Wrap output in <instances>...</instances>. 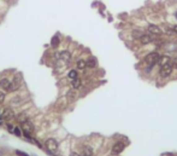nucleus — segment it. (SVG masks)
<instances>
[{"mask_svg":"<svg viewBox=\"0 0 177 156\" xmlns=\"http://www.w3.org/2000/svg\"><path fill=\"white\" fill-rule=\"evenodd\" d=\"M174 32L177 34V25H175V27H174Z\"/></svg>","mask_w":177,"mask_h":156,"instance_id":"obj_28","label":"nucleus"},{"mask_svg":"<svg viewBox=\"0 0 177 156\" xmlns=\"http://www.w3.org/2000/svg\"><path fill=\"white\" fill-rule=\"evenodd\" d=\"M55 57H57L58 59H60L62 62H69V61L71 59V55H70V52H67V51L57 52V53H55Z\"/></svg>","mask_w":177,"mask_h":156,"instance_id":"obj_6","label":"nucleus"},{"mask_svg":"<svg viewBox=\"0 0 177 156\" xmlns=\"http://www.w3.org/2000/svg\"><path fill=\"white\" fill-rule=\"evenodd\" d=\"M175 16H176V18H177V11H176V13H175Z\"/></svg>","mask_w":177,"mask_h":156,"instance_id":"obj_29","label":"nucleus"},{"mask_svg":"<svg viewBox=\"0 0 177 156\" xmlns=\"http://www.w3.org/2000/svg\"><path fill=\"white\" fill-rule=\"evenodd\" d=\"M171 66H172V68H176V69H177V57L172 59V62H171Z\"/></svg>","mask_w":177,"mask_h":156,"instance_id":"obj_22","label":"nucleus"},{"mask_svg":"<svg viewBox=\"0 0 177 156\" xmlns=\"http://www.w3.org/2000/svg\"><path fill=\"white\" fill-rule=\"evenodd\" d=\"M83 155L93 156V149H92L90 146H84V148H83Z\"/></svg>","mask_w":177,"mask_h":156,"instance_id":"obj_16","label":"nucleus"},{"mask_svg":"<svg viewBox=\"0 0 177 156\" xmlns=\"http://www.w3.org/2000/svg\"><path fill=\"white\" fill-rule=\"evenodd\" d=\"M67 99L70 100V102H74V100H76V98H77V92L72 89V91L67 92Z\"/></svg>","mask_w":177,"mask_h":156,"instance_id":"obj_13","label":"nucleus"},{"mask_svg":"<svg viewBox=\"0 0 177 156\" xmlns=\"http://www.w3.org/2000/svg\"><path fill=\"white\" fill-rule=\"evenodd\" d=\"M86 63H87V67H88V68L97 67V59H95L94 57H92V58H88V61H86Z\"/></svg>","mask_w":177,"mask_h":156,"instance_id":"obj_14","label":"nucleus"},{"mask_svg":"<svg viewBox=\"0 0 177 156\" xmlns=\"http://www.w3.org/2000/svg\"><path fill=\"white\" fill-rule=\"evenodd\" d=\"M21 130L23 131L24 135H29V134H32L34 132V125L30 122V121L25 120V121H23V122H22Z\"/></svg>","mask_w":177,"mask_h":156,"instance_id":"obj_2","label":"nucleus"},{"mask_svg":"<svg viewBox=\"0 0 177 156\" xmlns=\"http://www.w3.org/2000/svg\"><path fill=\"white\" fill-rule=\"evenodd\" d=\"M4 100H5V93L0 91V103H2Z\"/></svg>","mask_w":177,"mask_h":156,"instance_id":"obj_23","label":"nucleus"},{"mask_svg":"<svg viewBox=\"0 0 177 156\" xmlns=\"http://www.w3.org/2000/svg\"><path fill=\"white\" fill-rule=\"evenodd\" d=\"M7 127H9V131H10V132H13V126H10V125H9Z\"/></svg>","mask_w":177,"mask_h":156,"instance_id":"obj_26","label":"nucleus"},{"mask_svg":"<svg viewBox=\"0 0 177 156\" xmlns=\"http://www.w3.org/2000/svg\"><path fill=\"white\" fill-rule=\"evenodd\" d=\"M148 32L151 34H153V35H162L163 34V30L159 27L154 25V24H149L148 25Z\"/></svg>","mask_w":177,"mask_h":156,"instance_id":"obj_9","label":"nucleus"},{"mask_svg":"<svg viewBox=\"0 0 177 156\" xmlns=\"http://www.w3.org/2000/svg\"><path fill=\"white\" fill-rule=\"evenodd\" d=\"M158 63L160 64V67L166 66V64H170V63H171V58H170L169 56H162V57H159Z\"/></svg>","mask_w":177,"mask_h":156,"instance_id":"obj_12","label":"nucleus"},{"mask_svg":"<svg viewBox=\"0 0 177 156\" xmlns=\"http://www.w3.org/2000/svg\"><path fill=\"white\" fill-rule=\"evenodd\" d=\"M33 156H35V155H33Z\"/></svg>","mask_w":177,"mask_h":156,"instance_id":"obj_30","label":"nucleus"},{"mask_svg":"<svg viewBox=\"0 0 177 156\" xmlns=\"http://www.w3.org/2000/svg\"><path fill=\"white\" fill-rule=\"evenodd\" d=\"M71 85H72V87H74V89H80V87H81V85H82V82H81V80H80V79L76 78L71 81Z\"/></svg>","mask_w":177,"mask_h":156,"instance_id":"obj_15","label":"nucleus"},{"mask_svg":"<svg viewBox=\"0 0 177 156\" xmlns=\"http://www.w3.org/2000/svg\"><path fill=\"white\" fill-rule=\"evenodd\" d=\"M16 154H17L18 156H29L28 154H25V153H22V151H19V150H17V151H16Z\"/></svg>","mask_w":177,"mask_h":156,"instance_id":"obj_25","label":"nucleus"},{"mask_svg":"<svg viewBox=\"0 0 177 156\" xmlns=\"http://www.w3.org/2000/svg\"><path fill=\"white\" fill-rule=\"evenodd\" d=\"M69 156H80V155H78L77 153H71V154H70Z\"/></svg>","mask_w":177,"mask_h":156,"instance_id":"obj_27","label":"nucleus"},{"mask_svg":"<svg viewBox=\"0 0 177 156\" xmlns=\"http://www.w3.org/2000/svg\"><path fill=\"white\" fill-rule=\"evenodd\" d=\"M171 73H172V66H171V63H170V64H166V66H163V67H160L159 74H160V76H162V78H167V76H170V75H171Z\"/></svg>","mask_w":177,"mask_h":156,"instance_id":"obj_4","label":"nucleus"},{"mask_svg":"<svg viewBox=\"0 0 177 156\" xmlns=\"http://www.w3.org/2000/svg\"><path fill=\"white\" fill-rule=\"evenodd\" d=\"M19 86H21V75L18 74L16 78L13 79V81L11 82V87H10V91H9V92H12V91L17 89Z\"/></svg>","mask_w":177,"mask_h":156,"instance_id":"obj_8","label":"nucleus"},{"mask_svg":"<svg viewBox=\"0 0 177 156\" xmlns=\"http://www.w3.org/2000/svg\"><path fill=\"white\" fill-rule=\"evenodd\" d=\"M67 76H69V79L74 80V79L77 78V71H76V70H70L69 74H67Z\"/></svg>","mask_w":177,"mask_h":156,"instance_id":"obj_18","label":"nucleus"},{"mask_svg":"<svg viewBox=\"0 0 177 156\" xmlns=\"http://www.w3.org/2000/svg\"><path fill=\"white\" fill-rule=\"evenodd\" d=\"M25 117H27V116H25V114H19V115L17 116V119H18V121H19V122H23V121H25V120H27Z\"/></svg>","mask_w":177,"mask_h":156,"instance_id":"obj_19","label":"nucleus"},{"mask_svg":"<svg viewBox=\"0 0 177 156\" xmlns=\"http://www.w3.org/2000/svg\"><path fill=\"white\" fill-rule=\"evenodd\" d=\"M152 40H153V38H152L149 34H142L141 38H140V43L142 45L149 44V43H152Z\"/></svg>","mask_w":177,"mask_h":156,"instance_id":"obj_11","label":"nucleus"},{"mask_svg":"<svg viewBox=\"0 0 177 156\" xmlns=\"http://www.w3.org/2000/svg\"><path fill=\"white\" fill-rule=\"evenodd\" d=\"M58 41H59L58 36H54V38L52 39V45H53V46H57V45H58Z\"/></svg>","mask_w":177,"mask_h":156,"instance_id":"obj_20","label":"nucleus"},{"mask_svg":"<svg viewBox=\"0 0 177 156\" xmlns=\"http://www.w3.org/2000/svg\"><path fill=\"white\" fill-rule=\"evenodd\" d=\"M124 148H125V145L121 143V142H118V143H116V144L113 145V148H112V154H121L123 150H124Z\"/></svg>","mask_w":177,"mask_h":156,"instance_id":"obj_10","label":"nucleus"},{"mask_svg":"<svg viewBox=\"0 0 177 156\" xmlns=\"http://www.w3.org/2000/svg\"><path fill=\"white\" fill-rule=\"evenodd\" d=\"M133 35H134V38H136V36L141 38V34H140V32H139V30H134V32H133Z\"/></svg>","mask_w":177,"mask_h":156,"instance_id":"obj_24","label":"nucleus"},{"mask_svg":"<svg viewBox=\"0 0 177 156\" xmlns=\"http://www.w3.org/2000/svg\"><path fill=\"white\" fill-rule=\"evenodd\" d=\"M15 117V112L11 108H4L0 109V120H5V121H11Z\"/></svg>","mask_w":177,"mask_h":156,"instance_id":"obj_1","label":"nucleus"},{"mask_svg":"<svg viewBox=\"0 0 177 156\" xmlns=\"http://www.w3.org/2000/svg\"><path fill=\"white\" fill-rule=\"evenodd\" d=\"M10 87H11V81L9 79L2 78L0 80V89H2L4 91H10Z\"/></svg>","mask_w":177,"mask_h":156,"instance_id":"obj_7","label":"nucleus"},{"mask_svg":"<svg viewBox=\"0 0 177 156\" xmlns=\"http://www.w3.org/2000/svg\"><path fill=\"white\" fill-rule=\"evenodd\" d=\"M45 146H46V149H48L52 153H55L58 150V143L55 142L54 139H52V138H50V139H47L45 142Z\"/></svg>","mask_w":177,"mask_h":156,"instance_id":"obj_5","label":"nucleus"},{"mask_svg":"<svg viewBox=\"0 0 177 156\" xmlns=\"http://www.w3.org/2000/svg\"><path fill=\"white\" fill-rule=\"evenodd\" d=\"M13 132L17 135H22V130L21 128H13Z\"/></svg>","mask_w":177,"mask_h":156,"instance_id":"obj_21","label":"nucleus"},{"mask_svg":"<svg viewBox=\"0 0 177 156\" xmlns=\"http://www.w3.org/2000/svg\"><path fill=\"white\" fill-rule=\"evenodd\" d=\"M76 66H77L78 69H84V68L87 67V63H86V61H83V59H78L77 63H76Z\"/></svg>","mask_w":177,"mask_h":156,"instance_id":"obj_17","label":"nucleus"},{"mask_svg":"<svg viewBox=\"0 0 177 156\" xmlns=\"http://www.w3.org/2000/svg\"><path fill=\"white\" fill-rule=\"evenodd\" d=\"M159 53L158 52H151L149 55H147L146 58H145V62L147 63V64H149V66H153L158 61H159Z\"/></svg>","mask_w":177,"mask_h":156,"instance_id":"obj_3","label":"nucleus"}]
</instances>
